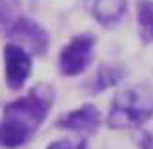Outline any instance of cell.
<instances>
[{
    "mask_svg": "<svg viewBox=\"0 0 153 149\" xmlns=\"http://www.w3.org/2000/svg\"><path fill=\"white\" fill-rule=\"evenodd\" d=\"M54 99V88L37 84L22 97L7 103L0 117V147L19 149L26 145L45 123Z\"/></svg>",
    "mask_w": 153,
    "mask_h": 149,
    "instance_id": "6da1fadb",
    "label": "cell"
},
{
    "mask_svg": "<svg viewBox=\"0 0 153 149\" xmlns=\"http://www.w3.org/2000/svg\"><path fill=\"white\" fill-rule=\"evenodd\" d=\"M153 117V88L149 84H134L114 95L106 125L114 131L138 129Z\"/></svg>",
    "mask_w": 153,
    "mask_h": 149,
    "instance_id": "7a4b0ae2",
    "label": "cell"
},
{
    "mask_svg": "<svg viewBox=\"0 0 153 149\" xmlns=\"http://www.w3.org/2000/svg\"><path fill=\"white\" fill-rule=\"evenodd\" d=\"M95 37L91 34H79L67 41L58 54V69L64 77H79L86 73L94 60Z\"/></svg>",
    "mask_w": 153,
    "mask_h": 149,
    "instance_id": "3957f363",
    "label": "cell"
},
{
    "mask_svg": "<svg viewBox=\"0 0 153 149\" xmlns=\"http://www.w3.org/2000/svg\"><path fill=\"white\" fill-rule=\"evenodd\" d=\"M6 37L10 39V43L19 45L21 49H25L32 56H45L51 43L47 30L26 15H22L15 21V24L10 28Z\"/></svg>",
    "mask_w": 153,
    "mask_h": 149,
    "instance_id": "277c9868",
    "label": "cell"
},
{
    "mask_svg": "<svg viewBox=\"0 0 153 149\" xmlns=\"http://www.w3.org/2000/svg\"><path fill=\"white\" fill-rule=\"evenodd\" d=\"M4 58V82L7 89L19 91L26 86L32 74V54L15 43H7L2 52Z\"/></svg>",
    "mask_w": 153,
    "mask_h": 149,
    "instance_id": "5b68a950",
    "label": "cell"
},
{
    "mask_svg": "<svg viewBox=\"0 0 153 149\" xmlns=\"http://www.w3.org/2000/svg\"><path fill=\"white\" fill-rule=\"evenodd\" d=\"M103 121L101 110L95 104L86 103L79 108L69 110L56 119V129L67 132H79V134H94Z\"/></svg>",
    "mask_w": 153,
    "mask_h": 149,
    "instance_id": "8992f818",
    "label": "cell"
},
{
    "mask_svg": "<svg viewBox=\"0 0 153 149\" xmlns=\"http://www.w3.org/2000/svg\"><path fill=\"white\" fill-rule=\"evenodd\" d=\"M84 7L97 24L114 28L127 15V0H84Z\"/></svg>",
    "mask_w": 153,
    "mask_h": 149,
    "instance_id": "52a82bcc",
    "label": "cell"
},
{
    "mask_svg": "<svg viewBox=\"0 0 153 149\" xmlns=\"http://www.w3.org/2000/svg\"><path fill=\"white\" fill-rule=\"evenodd\" d=\"M125 78V69L121 65L118 63H103L99 69L95 71L94 74V78L90 80V93H103L106 91V89H110V88H116L121 80Z\"/></svg>",
    "mask_w": 153,
    "mask_h": 149,
    "instance_id": "ba28073f",
    "label": "cell"
},
{
    "mask_svg": "<svg viewBox=\"0 0 153 149\" xmlns=\"http://www.w3.org/2000/svg\"><path fill=\"white\" fill-rule=\"evenodd\" d=\"M136 30L142 45L153 43V0L136 2Z\"/></svg>",
    "mask_w": 153,
    "mask_h": 149,
    "instance_id": "9c48e42d",
    "label": "cell"
},
{
    "mask_svg": "<svg viewBox=\"0 0 153 149\" xmlns=\"http://www.w3.org/2000/svg\"><path fill=\"white\" fill-rule=\"evenodd\" d=\"M19 17H22L21 0H0V35H7Z\"/></svg>",
    "mask_w": 153,
    "mask_h": 149,
    "instance_id": "30bf717a",
    "label": "cell"
},
{
    "mask_svg": "<svg viewBox=\"0 0 153 149\" xmlns=\"http://www.w3.org/2000/svg\"><path fill=\"white\" fill-rule=\"evenodd\" d=\"M47 149H88V144H86V140L73 142V140L62 138V140H56V142H52V144H49Z\"/></svg>",
    "mask_w": 153,
    "mask_h": 149,
    "instance_id": "8fae6325",
    "label": "cell"
},
{
    "mask_svg": "<svg viewBox=\"0 0 153 149\" xmlns=\"http://www.w3.org/2000/svg\"><path fill=\"white\" fill-rule=\"evenodd\" d=\"M136 144L138 149H153V131H142Z\"/></svg>",
    "mask_w": 153,
    "mask_h": 149,
    "instance_id": "7c38bea8",
    "label": "cell"
}]
</instances>
